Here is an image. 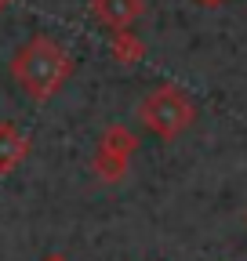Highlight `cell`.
Returning <instances> with one entry per match:
<instances>
[{
  "label": "cell",
  "instance_id": "cell-1",
  "mask_svg": "<svg viewBox=\"0 0 247 261\" xmlns=\"http://www.w3.org/2000/svg\"><path fill=\"white\" fill-rule=\"evenodd\" d=\"M11 80L26 91V98L33 102H47L55 91H62V84L73 73V55L51 37H29L15 55H11Z\"/></svg>",
  "mask_w": 247,
  "mask_h": 261
},
{
  "label": "cell",
  "instance_id": "cell-2",
  "mask_svg": "<svg viewBox=\"0 0 247 261\" xmlns=\"http://www.w3.org/2000/svg\"><path fill=\"white\" fill-rule=\"evenodd\" d=\"M138 120H142V127L149 130L153 138H160V142H178L185 130L196 123V106H193V98L185 94L182 87L160 84V87H153V91L142 98Z\"/></svg>",
  "mask_w": 247,
  "mask_h": 261
},
{
  "label": "cell",
  "instance_id": "cell-3",
  "mask_svg": "<svg viewBox=\"0 0 247 261\" xmlns=\"http://www.w3.org/2000/svg\"><path fill=\"white\" fill-rule=\"evenodd\" d=\"M135 152H138V138H135L124 123H109V127L102 130L98 145H95V156H91V171H95L98 181L116 185V181L128 178Z\"/></svg>",
  "mask_w": 247,
  "mask_h": 261
},
{
  "label": "cell",
  "instance_id": "cell-4",
  "mask_svg": "<svg viewBox=\"0 0 247 261\" xmlns=\"http://www.w3.org/2000/svg\"><path fill=\"white\" fill-rule=\"evenodd\" d=\"M145 11V0H91V15L106 29H131Z\"/></svg>",
  "mask_w": 247,
  "mask_h": 261
},
{
  "label": "cell",
  "instance_id": "cell-5",
  "mask_svg": "<svg viewBox=\"0 0 247 261\" xmlns=\"http://www.w3.org/2000/svg\"><path fill=\"white\" fill-rule=\"evenodd\" d=\"M26 152H29V138L22 135L15 123H0V178L11 174L18 163L26 160Z\"/></svg>",
  "mask_w": 247,
  "mask_h": 261
},
{
  "label": "cell",
  "instance_id": "cell-6",
  "mask_svg": "<svg viewBox=\"0 0 247 261\" xmlns=\"http://www.w3.org/2000/svg\"><path fill=\"white\" fill-rule=\"evenodd\" d=\"M109 55H113L120 65H138V62L145 58V44L135 37V33L116 29V33H113V40H109Z\"/></svg>",
  "mask_w": 247,
  "mask_h": 261
},
{
  "label": "cell",
  "instance_id": "cell-7",
  "mask_svg": "<svg viewBox=\"0 0 247 261\" xmlns=\"http://www.w3.org/2000/svg\"><path fill=\"white\" fill-rule=\"evenodd\" d=\"M196 4H200V8H222L226 0H196Z\"/></svg>",
  "mask_w": 247,
  "mask_h": 261
},
{
  "label": "cell",
  "instance_id": "cell-8",
  "mask_svg": "<svg viewBox=\"0 0 247 261\" xmlns=\"http://www.w3.org/2000/svg\"><path fill=\"white\" fill-rule=\"evenodd\" d=\"M40 261H69V257H66V254H44Z\"/></svg>",
  "mask_w": 247,
  "mask_h": 261
},
{
  "label": "cell",
  "instance_id": "cell-9",
  "mask_svg": "<svg viewBox=\"0 0 247 261\" xmlns=\"http://www.w3.org/2000/svg\"><path fill=\"white\" fill-rule=\"evenodd\" d=\"M11 4H15V0H0V15H4V11H8Z\"/></svg>",
  "mask_w": 247,
  "mask_h": 261
}]
</instances>
